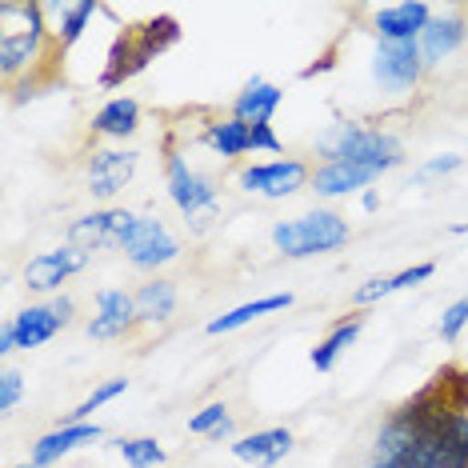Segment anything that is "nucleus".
<instances>
[{"instance_id": "nucleus-22", "label": "nucleus", "mask_w": 468, "mask_h": 468, "mask_svg": "<svg viewBox=\"0 0 468 468\" xmlns=\"http://www.w3.org/2000/svg\"><path fill=\"white\" fill-rule=\"evenodd\" d=\"M281 101H284V89H276V84L252 77L240 89V97L232 101V116H237V121H249V124H269L272 112L281 109Z\"/></svg>"}, {"instance_id": "nucleus-13", "label": "nucleus", "mask_w": 468, "mask_h": 468, "mask_svg": "<svg viewBox=\"0 0 468 468\" xmlns=\"http://www.w3.org/2000/svg\"><path fill=\"white\" fill-rule=\"evenodd\" d=\"M92 252L89 249H77V244H65V249H52V252H40L37 261L25 264V284L33 292H52L60 289V284L69 281V276H77L89 269Z\"/></svg>"}, {"instance_id": "nucleus-35", "label": "nucleus", "mask_w": 468, "mask_h": 468, "mask_svg": "<svg viewBox=\"0 0 468 468\" xmlns=\"http://www.w3.org/2000/svg\"><path fill=\"white\" fill-rule=\"evenodd\" d=\"M360 205H365V212H377L380 200H377V193H365V200H360Z\"/></svg>"}, {"instance_id": "nucleus-31", "label": "nucleus", "mask_w": 468, "mask_h": 468, "mask_svg": "<svg viewBox=\"0 0 468 468\" xmlns=\"http://www.w3.org/2000/svg\"><path fill=\"white\" fill-rule=\"evenodd\" d=\"M20 392H25V377L16 368L0 372V412H13L20 404Z\"/></svg>"}, {"instance_id": "nucleus-37", "label": "nucleus", "mask_w": 468, "mask_h": 468, "mask_svg": "<svg viewBox=\"0 0 468 468\" xmlns=\"http://www.w3.org/2000/svg\"><path fill=\"white\" fill-rule=\"evenodd\" d=\"M20 468H37V464H20Z\"/></svg>"}, {"instance_id": "nucleus-16", "label": "nucleus", "mask_w": 468, "mask_h": 468, "mask_svg": "<svg viewBox=\"0 0 468 468\" xmlns=\"http://www.w3.org/2000/svg\"><path fill=\"white\" fill-rule=\"evenodd\" d=\"M429 20H432V8L424 0H404V5L380 8L372 28H377V40H385V45H404V40H420Z\"/></svg>"}, {"instance_id": "nucleus-26", "label": "nucleus", "mask_w": 468, "mask_h": 468, "mask_svg": "<svg viewBox=\"0 0 468 468\" xmlns=\"http://www.w3.org/2000/svg\"><path fill=\"white\" fill-rule=\"evenodd\" d=\"M57 13H60V25L52 28V33H57L60 48L69 52V48H72V45H77V40H80V33H84V28H89V20L101 13V5H97V0H77V5H60Z\"/></svg>"}, {"instance_id": "nucleus-36", "label": "nucleus", "mask_w": 468, "mask_h": 468, "mask_svg": "<svg viewBox=\"0 0 468 468\" xmlns=\"http://www.w3.org/2000/svg\"><path fill=\"white\" fill-rule=\"evenodd\" d=\"M365 468H392V464H377V461H368Z\"/></svg>"}, {"instance_id": "nucleus-28", "label": "nucleus", "mask_w": 468, "mask_h": 468, "mask_svg": "<svg viewBox=\"0 0 468 468\" xmlns=\"http://www.w3.org/2000/svg\"><path fill=\"white\" fill-rule=\"evenodd\" d=\"M188 432H197V436H212V441H232L237 424H232V417H229L225 404H208V409H200L197 417L188 420Z\"/></svg>"}, {"instance_id": "nucleus-7", "label": "nucleus", "mask_w": 468, "mask_h": 468, "mask_svg": "<svg viewBox=\"0 0 468 468\" xmlns=\"http://www.w3.org/2000/svg\"><path fill=\"white\" fill-rule=\"evenodd\" d=\"M200 144L212 148L220 161H237L244 153H284L281 136L272 133V124H249L237 116H217L200 129Z\"/></svg>"}, {"instance_id": "nucleus-20", "label": "nucleus", "mask_w": 468, "mask_h": 468, "mask_svg": "<svg viewBox=\"0 0 468 468\" xmlns=\"http://www.w3.org/2000/svg\"><path fill=\"white\" fill-rule=\"evenodd\" d=\"M372 180H377L372 168H360L348 161H321L313 168V193L316 197H348V193L368 188Z\"/></svg>"}, {"instance_id": "nucleus-15", "label": "nucleus", "mask_w": 468, "mask_h": 468, "mask_svg": "<svg viewBox=\"0 0 468 468\" xmlns=\"http://www.w3.org/2000/svg\"><path fill=\"white\" fill-rule=\"evenodd\" d=\"M136 301L124 289H101L97 292V316L89 321L92 340H121L136 328Z\"/></svg>"}, {"instance_id": "nucleus-3", "label": "nucleus", "mask_w": 468, "mask_h": 468, "mask_svg": "<svg viewBox=\"0 0 468 468\" xmlns=\"http://www.w3.org/2000/svg\"><path fill=\"white\" fill-rule=\"evenodd\" d=\"M180 40V20L176 16H153V20H141V25H124L116 33L112 48H109V60H104V72H101V89H121L124 80L141 77V72L153 65L161 52H168Z\"/></svg>"}, {"instance_id": "nucleus-10", "label": "nucleus", "mask_w": 468, "mask_h": 468, "mask_svg": "<svg viewBox=\"0 0 468 468\" xmlns=\"http://www.w3.org/2000/svg\"><path fill=\"white\" fill-rule=\"evenodd\" d=\"M424 57L417 40H404V45H377V57H372V77L380 80V89L388 92H412L424 77Z\"/></svg>"}, {"instance_id": "nucleus-29", "label": "nucleus", "mask_w": 468, "mask_h": 468, "mask_svg": "<svg viewBox=\"0 0 468 468\" xmlns=\"http://www.w3.org/2000/svg\"><path fill=\"white\" fill-rule=\"evenodd\" d=\"M124 388H129V380H124V377H116V380H104V385L101 388H92L89 392V397H84L80 404H77V409H72L69 412V417L65 420H60V424H84V420H89L92 417V412H97L101 409V404H109V400H116V397H121V392Z\"/></svg>"}, {"instance_id": "nucleus-17", "label": "nucleus", "mask_w": 468, "mask_h": 468, "mask_svg": "<svg viewBox=\"0 0 468 468\" xmlns=\"http://www.w3.org/2000/svg\"><path fill=\"white\" fill-rule=\"evenodd\" d=\"M468 40V16L464 13H441V16H432L429 20V28L420 33V57H424V65H441V60H449L456 48H461Z\"/></svg>"}, {"instance_id": "nucleus-21", "label": "nucleus", "mask_w": 468, "mask_h": 468, "mask_svg": "<svg viewBox=\"0 0 468 468\" xmlns=\"http://www.w3.org/2000/svg\"><path fill=\"white\" fill-rule=\"evenodd\" d=\"M141 129V104L133 97H112L109 104H101L89 121V133L92 136H109V141H124Z\"/></svg>"}, {"instance_id": "nucleus-14", "label": "nucleus", "mask_w": 468, "mask_h": 468, "mask_svg": "<svg viewBox=\"0 0 468 468\" xmlns=\"http://www.w3.org/2000/svg\"><path fill=\"white\" fill-rule=\"evenodd\" d=\"M136 165H141V156L129 153V148H97L89 161V193L112 200L136 176Z\"/></svg>"}, {"instance_id": "nucleus-9", "label": "nucleus", "mask_w": 468, "mask_h": 468, "mask_svg": "<svg viewBox=\"0 0 468 468\" xmlns=\"http://www.w3.org/2000/svg\"><path fill=\"white\" fill-rule=\"evenodd\" d=\"M240 188L252 197H269V200H281V197H292L296 188L313 185V168L296 156H281V161H264V165H244L240 168Z\"/></svg>"}, {"instance_id": "nucleus-19", "label": "nucleus", "mask_w": 468, "mask_h": 468, "mask_svg": "<svg viewBox=\"0 0 468 468\" xmlns=\"http://www.w3.org/2000/svg\"><path fill=\"white\" fill-rule=\"evenodd\" d=\"M292 452V432L289 429H261L252 436H237L232 441V456L252 468H272Z\"/></svg>"}, {"instance_id": "nucleus-33", "label": "nucleus", "mask_w": 468, "mask_h": 468, "mask_svg": "<svg viewBox=\"0 0 468 468\" xmlns=\"http://www.w3.org/2000/svg\"><path fill=\"white\" fill-rule=\"evenodd\" d=\"M464 165V156H456V153H444V156H436V161H429L417 173V180H432V176H449V173H456V168Z\"/></svg>"}, {"instance_id": "nucleus-2", "label": "nucleus", "mask_w": 468, "mask_h": 468, "mask_svg": "<svg viewBox=\"0 0 468 468\" xmlns=\"http://www.w3.org/2000/svg\"><path fill=\"white\" fill-rule=\"evenodd\" d=\"M20 16H25L20 28L13 20H0L5 25L0 28V72H5L8 92H16L13 104L40 97V89L57 84L60 60H65V48L45 20V5H20Z\"/></svg>"}, {"instance_id": "nucleus-5", "label": "nucleus", "mask_w": 468, "mask_h": 468, "mask_svg": "<svg viewBox=\"0 0 468 468\" xmlns=\"http://www.w3.org/2000/svg\"><path fill=\"white\" fill-rule=\"evenodd\" d=\"M353 229L340 212H328V208H316V212H304L296 220H281L272 229V244L276 252L284 257L301 261V257H321V252H336L340 244H348Z\"/></svg>"}, {"instance_id": "nucleus-1", "label": "nucleus", "mask_w": 468, "mask_h": 468, "mask_svg": "<svg viewBox=\"0 0 468 468\" xmlns=\"http://www.w3.org/2000/svg\"><path fill=\"white\" fill-rule=\"evenodd\" d=\"M372 461L392 468H468V368L444 365L400 400L372 441Z\"/></svg>"}, {"instance_id": "nucleus-18", "label": "nucleus", "mask_w": 468, "mask_h": 468, "mask_svg": "<svg viewBox=\"0 0 468 468\" xmlns=\"http://www.w3.org/2000/svg\"><path fill=\"white\" fill-rule=\"evenodd\" d=\"M104 429L101 424H57L52 432H45L40 441L33 444V461L28 464H37V468H48V464H57V461H65L69 452H77L80 444H92V441H101Z\"/></svg>"}, {"instance_id": "nucleus-23", "label": "nucleus", "mask_w": 468, "mask_h": 468, "mask_svg": "<svg viewBox=\"0 0 468 468\" xmlns=\"http://www.w3.org/2000/svg\"><path fill=\"white\" fill-rule=\"evenodd\" d=\"M292 304V292H272V296H261V301H249L240 308H232L225 316H212L208 321V336H225V333H237V328L252 324L257 316H269V313H281V308Z\"/></svg>"}, {"instance_id": "nucleus-11", "label": "nucleus", "mask_w": 468, "mask_h": 468, "mask_svg": "<svg viewBox=\"0 0 468 468\" xmlns=\"http://www.w3.org/2000/svg\"><path fill=\"white\" fill-rule=\"evenodd\" d=\"M69 321H72V301L69 296H57V301H45V304H28L8 324L16 333V348H40L60 328H69Z\"/></svg>"}, {"instance_id": "nucleus-25", "label": "nucleus", "mask_w": 468, "mask_h": 468, "mask_svg": "<svg viewBox=\"0 0 468 468\" xmlns=\"http://www.w3.org/2000/svg\"><path fill=\"white\" fill-rule=\"evenodd\" d=\"M360 328H365V316L360 313H353V316H345V321H336L333 324V333H328L321 345L313 348V368L316 372H328V368H336V360H340V353H345L348 345H353V340L360 336Z\"/></svg>"}, {"instance_id": "nucleus-32", "label": "nucleus", "mask_w": 468, "mask_h": 468, "mask_svg": "<svg viewBox=\"0 0 468 468\" xmlns=\"http://www.w3.org/2000/svg\"><path fill=\"white\" fill-rule=\"evenodd\" d=\"M385 296H392V276H377V281L360 284V289L353 292V304H356V308H365V304L385 301Z\"/></svg>"}, {"instance_id": "nucleus-4", "label": "nucleus", "mask_w": 468, "mask_h": 468, "mask_svg": "<svg viewBox=\"0 0 468 468\" xmlns=\"http://www.w3.org/2000/svg\"><path fill=\"white\" fill-rule=\"evenodd\" d=\"M316 153H321L324 161H348V165L372 168L377 176L404 161V144L397 136L385 129H365V124H356V121H340L328 133H321Z\"/></svg>"}, {"instance_id": "nucleus-30", "label": "nucleus", "mask_w": 468, "mask_h": 468, "mask_svg": "<svg viewBox=\"0 0 468 468\" xmlns=\"http://www.w3.org/2000/svg\"><path fill=\"white\" fill-rule=\"evenodd\" d=\"M464 328H468V296H464V301H456V304H449V308H444V316H441V328H436V333H441V340H444V345H456Z\"/></svg>"}, {"instance_id": "nucleus-27", "label": "nucleus", "mask_w": 468, "mask_h": 468, "mask_svg": "<svg viewBox=\"0 0 468 468\" xmlns=\"http://www.w3.org/2000/svg\"><path fill=\"white\" fill-rule=\"evenodd\" d=\"M116 452L124 456V464L129 468L165 464V449H161V441H153V436H121V441H116Z\"/></svg>"}, {"instance_id": "nucleus-24", "label": "nucleus", "mask_w": 468, "mask_h": 468, "mask_svg": "<svg viewBox=\"0 0 468 468\" xmlns=\"http://www.w3.org/2000/svg\"><path fill=\"white\" fill-rule=\"evenodd\" d=\"M136 301V316L148 324H165L168 316L176 313V284L173 281H161V276H153V281H144L141 289L133 292Z\"/></svg>"}, {"instance_id": "nucleus-34", "label": "nucleus", "mask_w": 468, "mask_h": 468, "mask_svg": "<svg viewBox=\"0 0 468 468\" xmlns=\"http://www.w3.org/2000/svg\"><path fill=\"white\" fill-rule=\"evenodd\" d=\"M8 353H16V333H13V324L0 328V356H8Z\"/></svg>"}, {"instance_id": "nucleus-12", "label": "nucleus", "mask_w": 468, "mask_h": 468, "mask_svg": "<svg viewBox=\"0 0 468 468\" xmlns=\"http://www.w3.org/2000/svg\"><path fill=\"white\" fill-rule=\"evenodd\" d=\"M133 212L124 208H101V212H89V217L72 220L69 225V244H77V249H121V240L129 237L133 229Z\"/></svg>"}, {"instance_id": "nucleus-6", "label": "nucleus", "mask_w": 468, "mask_h": 468, "mask_svg": "<svg viewBox=\"0 0 468 468\" xmlns=\"http://www.w3.org/2000/svg\"><path fill=\"white\" fill-rule=\"evenodd\" d=\"M165 185H168L173 205L185 212V220L193 225V232H205L212 220H217V180L188 168V161L176 148L165 153Z\"/></svg>"}, {"instance_id": "nucleus-8", "label": "nucleus", "mask_w": 468, "mask_h": 468, "mask_svg": "<svg viewBox=\"0 0 468 468\" xmlns=\"http://www.w3.org/2000/svg\"><path fill=\"white\" fill-rule=\"evenodd\" d=\"M121 252L133 269H161V264H173L180 257V240L168 232V225L161 217H136L129 237L121 240Z\"/></svg>"}]
</instances>
